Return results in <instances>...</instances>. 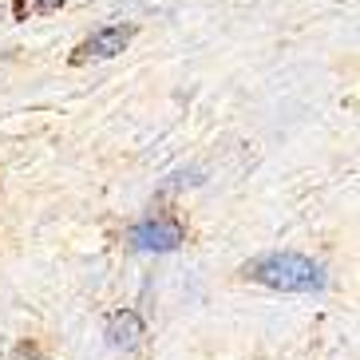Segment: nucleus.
Here are the masks:
<instances>
[{"instance_id":"f257e3e1","label":"nucleus","mask_w":360,"mask_h":360,"mask_svg":"<svg viewBox=\"0 0 360 360\" xmlns=\"http://www.w3.org/2000/svg\"><path fill=\"white\" fill-rule=\"evenodd\" d=\"M245 277L281 293H317L325 285V269L305 254H265L245 265Z\"/></svg>"},{"instance_id":"20e7f679","label":"nucleus","mask_w":360,"mask_h":360,"mask_svg":"<svg viewBox=\"0 0 360 360\" xmlns=\"http://www.w3.org/2000/svg\"><path fill=\"white\" fill-rule=\"evenodd\" d=\"M107 340L115 349H135L139 340H143V321H139V313H131V309L111 313L107 317Z\"/></svg>"},{"instance_id":"f03ea898","label":"nucleus","mask_w":360,"mask_h":360,"mask_svg":"<svg viewBox=\"0 0 360 360\" xmlns=\"http://www.w3.org/2000/svg\"><path fill=\"white\" fill-rule=\"evenodd\" d=\"M131 28L127 24H115V28H99L96 36H87L84 44H79V52H75V64H84V60H111V56H119L123 48L131 44Z\"/></svg>"},{"instance_id":"7ed1b4c3","label":"nucleus","mask_w":360,"mask_h":360,"mask_svg":"<svg viewBox=\"0 0 360 360\" xmlns=\"http://www.w3.org/2000/svg\"><path fill=\"white\" fill-rule=\"evenodd\" d=\"M131 242L139 245V250H155V254H167V250H179L182 242V226L179 222H139L135 230H131Z\"/></svg>"}]
</instances>
